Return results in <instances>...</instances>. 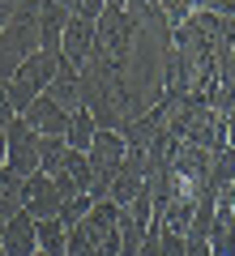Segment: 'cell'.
<instances>
[{"label": "cell", "instance_id": "1", "mask_svg": "<svg viewBox=\"0 0 235 256\" xmlns=\"http://www.w3.org/2000/svg\"><path fill=\"white\" fill-rule=\"evenodd\" d=\"M86 158H90V188H86V201L99 205V201H107L111 180H116L120 166H124V137H120V132H94Z\"/></svg>", "mask_w": 235, "mask_h": 256}, {"label": "cell", "instance_id": "2", "mask_svg": "<svg viewBox=\"0 0 235 256\" xmlns=\"http://www.w3.org/2000/svg\"><path fill=\"white\" fill-rule=\"evenodd\" d=\"M56 60H60V56L35 52V56H26V60L18 64V73L5 82V86H9V102H13V111H18V116L47 90V86H52V77H56Z\"/></svg>", "mask_w": 235, "mask_h": 256}, {"label": "cell", "instance_id": "3", "mask_svg": "<svg viewBox=\"0 0 235 256\" xmlns=\"http://www.w3.org/2000/svg\"><path fill=\"white\" fill-rule=\"evenodd\" d=\"M137 38V22L124 9H103L94 18V52H103L111 64H124Z\"/></svg>", "mask_w": 235, "mask_h": 256}, {"label": "cell", "instance_id": "4", "mask_svg": "<svg viewBox=\"0 0 235 256\" xmlns=\"http://www.w3.org/2000/svg\"><path fill=\"white\" fill-rule=\"evenodd\" d=\"M5 166H9L13 175H22V180L39 175V137H35V128L22 116L5 128Z\"/></svg>", "mask_w": 235, "mask_h": 256}, {"label": "cell", "instance_id": "5", "mask_svg": "<svg viewBox=\"0 0 235 256\" xmlns=\"http://www.w3.org/2000/svg\"><path fill=\"white\" fill-rule=\"evenodd\" d=\"M60 192H56V184H52V175H30L26 180V205H22V214H30L35 222H43V218H56L60 214Z\"/></svg>", "mask_w": 235, "mask_h": 256}, {"label": "cell", "instance_id": "6", "mask_svg": "<svg viewBox=\"0 0 235 256\" xmlns=\"http://www.w3.org/2000/svg\"><path fill=\"white\" fill-rule=\"evenodd\" d=\"M47 98L56 102V107L60 111H82V82H77V64H69L60 56V60H56V77H52V86H47Z\"/></svg>", "mask_w": 235, "mask_h": 256}, {"label": "cell", "instance_id": "7", "mask_svg": "<svg viewBox=\"0 0 235 256\" xmlns=\"http://www.w3.org/2000/svg\"><path fill=\"white\" fill-rule=\"evenodd\" d=\"M22 120L35 128V137H64V132H69V111H60L47 94H39V98L22 111Z\"/></svg>", "mask_w": 235, "mask_h": 256}, {"label": "cell", "instance_id": "8", "mask_svg": "<svg viewBox=\"0 0 235 256\" xmlns=\"http://www.w3.org/2000/svg\"><path fill=\"white\" fill-rule=\"evenodd\" d=\"M90 52H94V22L69 18V26H64V34H60V56L82 68V64L90 60Z\"/></svg>", "mask_w": 235, "mask_h": 256}, {"label": "cell", "instance_id": "9", "mask_svg": "<svg viewBox=\"0 0 235 256\" xmlns=\"http://www.w3.org/2000/svg\"><path fill=\"white\" fill-rule=\"evenodd\" d=\"M0 248H5V256H35L39 252L35 218H30V214L9 218V222H5V235H0Z\"/></svg>", "mask_w": 235, "mask_h": 256}, {"label": "cell", "instance_id": "10", "mask_svg": "<svg viewBox=\"0 0 235 256\" xmlns=\"http://www.w3.org/2000/svg\"><path fill=\"white\" fill-rule=\"evenodd\" d=\"M22 205H26V180L13 175L9 166H0V218H5V222L18 218Z\"/></svg>", "mask_w": 235, "mask_h": 256}, {"label": "cell", "instance_id": "11", "mask_svg": "<svg viewBox=\"0 0 235 256\" xmlns=\"http://www.w3.org/2000/svg\"><path fill=\"white\" fill-rule=\"evenodd\" d=\"M56 180H69L73 188L86 196V188H90V158L82 154V150H64L60 158V171H56Z\"/></svg>", "mask_w": 235, "mask_h": 256}, {"label": "cell", "instance_id": "12", "mask_svg": "<svg viewBox=\"0 0 235 256\" xmlns=\"http://www.w3.org/2000/svg\"><path fill=\"white\" fill-rule=\"evenodd\" d=\"M94 132H99V128H94L90 111H73V116H69V132H64V146L86 154V150H90V141H94Z\"/></svg>", "mask_w": 235, "mask_h": 256}, {"label": "cell", "instance_id": "13", "mask_svg": "<svg viewBox=\"0 0 235 256\" xmlns=\"http://www.w3.org/2000/svg\"><path fill=\"white\" fill-rule=\"evenodd\" d=\"M35 235H39V252H43V256H64L69 230H64L56 218H43V222H35Z\"/></svg>", "mask_w": 235, "mask_h": 256}, {"label": "cell", "instance_id": "14", "mask_svg": "<svg viewBox=\"0 0 235 256\" xmlns=\"http://www.w3.org/2000/svg\"><path fill=\"white\" fill-rule=\"evenodd\" d=\"M86 214H90V201H86V196H73V201H64V205H60V214H56V222H60L64 230H73L77 222L86 218Z\"/></svg>", "mask_w": 235, "mask_h": 256}, {"label": "cell", "instance_id": "15", "mask_svg": "<svg viewBox=\"0 0 235 256\" xmlns=\"http://www.w3.org/2000/svg\"><path fill=\"white\" fill-rule=\"evenodd\" d=\"M69 9H73V18H86V22H94L103 9H107V0H69Z\"/></svg>", "mask_w": 235, "mask_h": 256}, {"label": "cell", "instance_id": "16", "mask_svg": "<svg viewBox=\"0 0 235 256\" xmlns=\"http://www.w3.org/2000/svg\"><path fill=\"white\" fill-rule=\"evenodd\" d=\"M13 120H18V111H13V102H9V86L0 82V132H5Z\"/></svg>", "mask_w": 235, "mask_h": 256}, {"label": "cell", "instance_id": "17", "mask_svg": "<svg viewBox=\"0 0 235 256\" xmlns=\"http://www.w3.org/2000/svg\"><path fill=\"white\" fill-rule=\"evenodd\" d=\"M205 9L218 18H235V0H205Z\"/></svg>", "mask_w": 235, "mask_h": 256}, {"label": "cell", "instance_id": "18", "mask_svg": "<svg viewBox=\"0 0 235 256\" xmlns=\"http://www.w3.org/2000/svg\"><path fill=\"white\" fill-rule=\"evenodd\" d=\"M184 248H188V256H214L205 239H184Z\"/></svg>", "mask_w": 235, "mask_h": 256}, {"label": "cell", "instance_id": "19", "mask_svg": "<svg viewBox=\"0 0 235 256\" xmlns=\"http://www.w3.org/2000/svg\"><path fill=\"white\" fill-rule=\"evenodd\" d=\"M13 9H18V0H0V26L13 18Z\"/></svg>", "mask_w": 235, "mask_h": 256}, {"label": "cell", "instance_id": "20", "mask_svg": "<svg viewBox=\"0 0 235 256\" xmlns=\"http://www.w3.org/2000/svg\"><path fill=\"white\" fill-rule=\"evenodd\" d=\"M124 4H128V0H107V9H124Z\"/></svg>", "mask_w": 235, "mask_h": 256}, {"label": "cell", "instance_id": "21", "mask_svg": "<svg viewBox=\"0 0 235 256\" xmlns=\"http://www.w3.org/2000/svg\"><path fill=\"white\" fill-rule=\"evenodd\" d=\"M0 166H5V132H0Z\"/></svg>", "mask_w": 235, "mask_h": 256}, {"label": "cell", "instance_id": "22", "mask_svg": "<svg viewBox=\"0 0 235 256\" xmlns=\"http://www.w3.org/2000/svg\"><path fill=\"white\" fill-rule=\"evenodd\" d=\"M188 9H205V0H188Z\"/></svg>", "mask_w": 235, "mask_h": 256}, {"label": "cell", "instance_id": "23", "mask_svg": "<svg viewBox=\"0 0 235 256\" xmlns=\"http://www.w3.org/2000/svg\"><path fill=\"white\" fill-rule=\"evenodd\" d=\"M0 235H5V218H0Z\"/></svg>", "mask_w": 235, "mask_h": 256}, {"label": "cell", "instance_id": "24", "mask_svg": "<svg viewBox=\"0 0 235 256\" xmlns=\"http://www.w3.org/2000/svg\"><path fill=\"white\" fill-rule=\"evenodd\" d=\"M0 256H5V248H0Z\"/></svg>", "mask_w": 235, "mask_h": 256}, {"label": "cell", "instance_id": "25", "mask_svg": "<svg viewBox=\"0 0 235 256\" xmlns=\"http://www.w3.org/2000/svg\"><path fill=\"white\" fill-rule=\"evenodd\" d=\"M231 26H235V18H231Z\"/></svg>", "mask_w": 235, "mask_h": 256}]
</instances>
